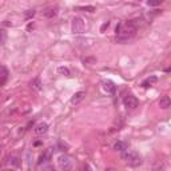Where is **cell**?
Here are the masks:
<instances>
[{"instance_id": "obj_23", "label": "cell", "mask_w": 171, "mask_h": 171, "mask_svg": "<svg viewBox=\"0 0 171 171\" xmlns=\"http://www.w3.org/2000/svg\"><path fill=\"white\" fill-rule=\"evenodd\" d=\"M107 27H109V23H104V24L102 25V28H100V31H102V32H103V31H104V30L107 28Z\"/></svg>"}, {"instance_id": "obj_4", "label": "cell", "mask_w": 171, "mask_h": 171, "mask_svg": "<svg viewBox=\"0 0 171 171\" xmlns=\"http://www.w3.org/2000/svg\"><path fill=\"white\" fill-rule=\"evenodd\" d=\"M84 31V21L82 17L76 16L72 20V32L74 34H82Z\"/></svg>"}, {"instance_id": "obj_19", "label": "cell", "mask_w": 171, "mask_h": 171, "mask_svg": "<svg viewBox=\"0 0 171 171\" xmlns=\"http://www.w3.org/2000/svg\"><path fill=\"white\" fill-rule=\"evenodd\" d=\"M58 72L67 76V75H70V70L67 68V67H59V68H58Z\"/></svg>"}, {"instance_id": "obj_6", "label": "cell", "mask_w": 171, "mask_h": 171, "mask_svg": "<svg viewBox=\"0 0 171 171\" xmlns=\"http://www.w3.org/2000/svg\"><path fill=\"white\" fill-rule=\"evenodd\" d=\"M103 88H104V91L111 96H114L116 92V86L114 82H111V80H104V82H103Z\"/></svg>"}, {"instance_id": "obj_3", "label": "cell", "mask_w": 171, "mask_h": 171, "mask_svg": "<svg viewBox=\"0 0 171 171\" xmlns=\"http://www.w3.org/2000/svg\"><path fill=\"white\" fill-rule=\"evenodd\" d=\"M123 103H124V107L126 109H128V110H135L139 106V100L134 95H127L124 98Z\"/></svg>"}, {"instance_id": "obj_18", "label": "cell", "mask_w": 171, "mask_h": 171, "mask_svg": "<svg viewBox=\"0 0 171 171\" xmlns=\"http://www.w3.org/2000/svg\"><path fill=\"white\" fill-rule=\"evenodd\" d=\"M79 11H86V12H94L95 11V7L92 6H87V7H78Z\"/></svg>"}, {"instance_id": "obj_20", "label": "cell", "mask_w": 171, "mask_h": 171, "mask_svg": "<svg viewBox=\"0 0 171 171\" xmlns=\"http://www.w3.org/2000/svg\"><path fill=\"white\" fill-rule=\"evenodd\" d=\"M10 163H12L15 167H19V159L17 158H10Z\"/></svg>"}, {"instance_id": "obj_16", "label": "cell", "mask_w": 171, "mask_h": 171, "mask_svg": "<svg viewBox=\"0 0 171 171\" xmlns=\"http://www.w3.org/2000/svg\"><path fill=\"white\" fill-rule=\"evenodd\" d=\"M6 40H7V32L4 30L0 28V46L6 43Z\"/></svg>"}, {"instance_id": "obj_7", "label": "cell", "mask_w": 171, "mask_h": 171, "mask_svg": "<svg viewBox=\"0 0 171 171\" xmlns=\"http://www.w3.org/2000/svg\"><path fill=\"white\" fill-rule=\"evenodd\" d=\"M48 132V124L46 122H40L35 126V134L36 135H46Z\"/></svg>"}, {"instance_id": "obj_10", "label": "cell", "mask_w": 171, "mask_h": 171, "mask_svg": "<svg viewBox=\"0 0 171 171\" xmlns=\"http://www.w3.org/2000/svg\"><path fill=\"white\" fill-rule=\"evenodd\" d=\"M58 15V8H47L46 11H43V16L48 17V19H52Z\"/></svg>"}, {"instance_id": "obj_17", "label": "cell", "mask_w": 171, "mask_h": 171, "mask_svg": "<svg viewBox=\"0 0 171 171\" xmlns=\"http://www.w3.org/2000/svg\"><path fill=\"white\" fill-rule=\"evenodd\" d=\"M162 3H163V0H148V2H147V4L150 7H158V6H160Z\"/></svg>"}, {"instance_id": "obj_2", "label": "cell", "mask_w": 171, "mask_h": 171, "mask_svg": "<svg viewBox=\"0 0 171 171\" xmlns=\"http://www.w3.org/2000/svg\"><path fill=\"white\" fill-rule=\"evenodd\" d=\"M122 159L127 163L128 166H132V167H138V166L142 164V159L136 152L132 150H123L122 151Z\"/></svg>"}, {"instance_id": "obj_12", "label": "cell", "mask_w": 171, "mask_h": 171, "mask_svg": "<svg viewBox=\"0 0 171 171\" xmlns=\"http://www.w3.org/2000/svg\"><path fill=\"white\" fill-rule=\"evenodd\" d=\"M170 104H171V100H170V98L169 96H163L159 100V106H160V109H169L170 107Z\"/></svg>"}, {"instance_id": "obj_14", "label": "cell", "mask_w": 171, "mask_h": 171, "mask_svg": "<svg viewBox=\"0 0 171 171\" xmlns=\"http://www.w3.org/2000/svg\"><path fill=\"white\" fill-rule=\"evenodd\" d=\"M126 148H127V143H124V142H122V141L115 142V145H114V150L122 152L123 150H126Z\"/></svg>"}, {"instance_id": "obj_13", "label": "cell", "mask_w": 171, "mask_h": 171, "mask_svg": "<svg viewBox=\"0 0 171 171\" xmlns=\"http://www.w3.org/2000/svg\"><path fill=\"white\" fill-rule=\"evenodd\" d=\"M31 87H32L34 90H36V91H42L43 86H42V82H40L39 78H35L32 82H31Z\"/></svg>"}, {"instance_id": "obj_21", "label": "cell", "mask_w": 171, "mask_h": 171, "mask_svg": "<svg viewBox=\"0 0 171 171\" xmlns=\"http://www.w3.org/2000/svg\"><path fill=\"white\" fill-rule=\"evenodd\" d=\"M58 146L60 147V151H67V148H68V147H67V145H63L62 142L58 143Z\"/></svg>"}, {"instance_id": "obj_22", "label": "cell", "mask_w": 171, "mask_h": 171, "mask_svg": "<svg viewBox=\"0 0 171 171\" xmlns=\"http://www.w3.org/2000/svg\"><path fill=\"white\" fill-rule=\"evenodd\" d=\"M34 15H35V11H34V10L28 11V12H27V19H30V17H31V16H34Z\"/></svg>"}, {"instance_id": "obj_1", "label": "cell", "mask_w": 171, "mask_h": 171, "mask_svg": "<svg viewBox=\"0 0 171 171\" xmlns=\"http://www.w3.org/2000/svg\"><path fill=\"white\" fill-rule=\"evenodd\" d=\"M138 31V25L134 23L132 20L127 21L124 24H118L116 27V42L118 43H127L130 39L135 36Z\"/></svg>"}, {"instance_id": "obj_8", "label": "cell", "mask_w": 171, "mask_h": 171, "mask_svg": "<svg viewBox=\"0 0 171 171\" xmlns=\"http://www.w3.org/2000/svg\"><path fill=\"white\" fill-rule=\"evenodd\" d=\"M84 96H86V92L84 91L75 92L74 95H72V98H71V103H72V104H79V103L84 99Z\"/></svg>"}, {"instance_id": "obj_11", "label": "cell", "mask_w": 171, "mask_h": 171, "mask_svg": "<svg viewBox=\"0 0 171 171\" xmlns=\"http://www.w3.org/2000/svg\"><path fill=\"white\" fill-rule=\"evenodd\" d=\"M49 158H51V148H49V150H47L46 152H43V154L39 156L38 164H42V163H44V162H48Z\"/></svg>"}, {"instance_id": "obj_9", "label": "cell", "mask_w": 171, "mask_h": 171, "mask_svg": "<svg viewBox=\"0 0 171 171\" xmlns=\"http://www.w3.org/2000/svg\"><path fill=\"white\" fill-rule=\"evenodd\" d=\"M8 78V71L4 66H0V86H3L6 83V80Z\"/></svg>"}, {"instance_id": "obj_5", "label": "cell", "mask_w": 171, "mask_h": 171, "mask_svg": "<svg viewBox=\"0 0 171 171\" xmlns=\"http://www.w3.org/2000/svg\"><path fill=\"white\" fill-rule=\"evenodd\" d=\"M58 163H59L60 169L67 170V169H70L71 166H72V160H71V158L70 156H67V155H60L59 158H58Z\"/></svg>"}, {"instance_id": "obj_15", "label": "cell", "mask_w": 171, "mask_h": 171, "mask_svg": "<svg viewBox=\"0 0 171 171\" xmlns=\"http://www.w3.org/2000/svg\"><path fill=\"white\" fill-rule=\"evenodd\" d=\"M156 80H158V78H156V76H151V78H147L146 80H143V82H142V87H150V86L154 84Z\"/></svg>"}]
</instances>
